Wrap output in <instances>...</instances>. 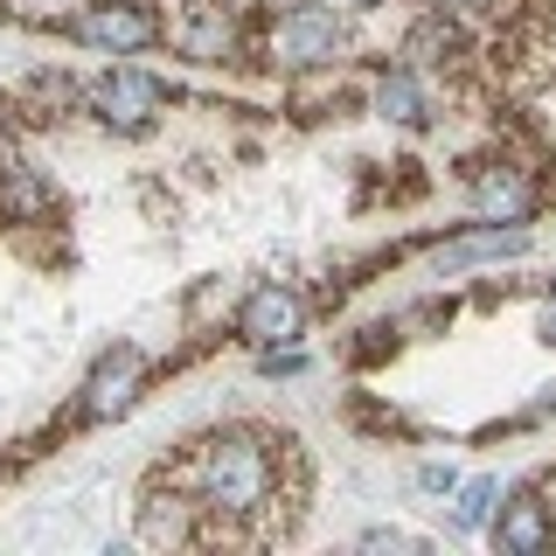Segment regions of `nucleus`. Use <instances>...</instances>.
<instances>
[{"instance_id": "1", "label": "nucleus", "mask_w": 556, "mask_h": 556, "mask_svg": "<svg viewBox=\"0 0 556 556\" xmlns=\"http://www.w3.org/2000/svg\"><path fill=\"white\" fill-rule=\"evenodd\" d=\"M188 486H195V508L216 515V521H251V515H265L271 494H278L271 439H265V431H251V425L202 439V452L188 459Z\"/></svg>"}, {"instance_id": "2", "label": "nucleus", "mask_w": 556, "mask_h": 556, "mask_svg": "<svg viewBox=\"0 0 556 556\" xmlns=\"http://www.w3.org/2000/svg\"><path fill=\"white\" fill-rule=\"evenodd\" d=\"M341 49H348V22L327 0H292L271 22V63H286V70H327V63H341Z\"/></svg>"}, {"instance_id": "3", "label": "nucleus", "mask_w": 556, "mask_h": 556, "mask_svg": "<svg viewBox=\"0 0 556 556\" xmlns=\"http://www.w3.org/2000/svg\"><path fill=\"white\" fill-rule=\"evenodd\" d=\"M63 28L77 35L84 49H98V56H139V49L161 42V14H153L147 0H91V8H77Z\"/></svg>"}, {"instance_id": "4", "label": "nucleus", "mask_w": 556, "mask_h": 556, "mask_svg": "<svg viewBox=\"0 0 556 556\" xmlns=\"http://www.w3.org/2000/svg\"><path fill=\"white\" fill-rule=\"evenodd\" d=\"M84 112H91L104 132H147L153 118L167 112V91L147 70H104V77H91V91H84Z\"/></svg>"}, {"instance_id": "5", "label": "nucleus", "mask_w": 556, "mask_h": 556, "mask_svg": "<svg viewBox=\"0 0 556 556\" xmlns=\"http://www.w3.org/2000/svg\"><path fill=\"white\" fill-rule=\"evenodd\" d=\"M139 396H147V355L139 348H112V355L91 362V376H84V425H112V417H126Z\"/></svg>"}, {"instance_id": "6", "label": "nucleus", "mask_w": 556, "mask_h": 556, "mask_svg": "<svg viewBox=\"0 0 556 556\" xmlns=\"http://www.w3.org/2000/svg\"><path fill=\"white\" fill-rule=\"evenodd\" d=\"M237 334L251 348H300L306 334V300L292 286H257L251 300L237 306Z\"/></svg>"}, {"instance_id": "7", "label": "nucleus", "mask_w": 556, "mask_h": 556, "mask_svg": "<svg viewBox=\"0 0 556 556\" xmlns=\"http://www.w3.org/2000/svg\"><path fill=\"white\" fill-rule=\"evenodd\" d=\"M535 181H529V167L521 161H486L473 174V216L480 223H529L535 216Z\"/></svg>"}, {"instance_id": "8", "label": "nucleus", "mask_w": 556, "mask_h": 556, "mask_svg": "<svg viewBox=\"0 0 556 556\" xmlns=\"http://www.w3.org/2000/svg\"><path fill=\"white\" fill-rule=\"evenodd\" d=\"M486 521H494V543L508 549V556H543V549L556 543V515H549V501L535 494V486L508 494Z\"/></svg>"}, {"instance_id": "9", "label": "nucleus", "mask_w": 556, "mask_h": 556, "mask_svg": "<svg viewBox=\"0 0 556 556\" xmlns=\"http://www.w3.org/2000/svg\"><path fill=\"white\" fill-rule=\"evenodd\" d=\"M369 104H376V118H390V126H404V132H425L431 126V91H425V77H417L410 63L382 70Z\"/></svg>"}, {"instance_id": "10", "label": "nucleus", "mask_w": 556, "mask_h": 556, "mask_svg": "<svg viewBox=\"0 0 556 556\" xmlns=\"http://www.w3.org/2000/svg\"><path fill=\"white\" fill-rule=\"evenodd\" d=\"M529 251V237H521V223H486V230H466L439 243V271H466V265H501V257H521Z\"/></svg>"}, {"instance_id": "11", "label": "nucleus", "mask_w": 556, "mask_h": 556, "mask_svg": "<svg viewBox=\"0 0 556 556\" xmlns=\"http://www.w3.org/2000/svg\"><path fill=\"white\" fill-rule=\"evenodd\" d=\"M404 56H410V70H452V63L466 56V28L452 22V14L425 8V22L404 35Z\"/></svg>"}, {"instance_id": "12", "label": "nucleus", "mask_w": 556, "mask_h": 556, "mask_svg": "<svg viewBox=\"0 0 556 556\" xmlns=\"http://www.w3.org/2000/svg\"><path fill=\"white\" fill-rule=\"evenodd\" d=\"M49 208H56V188H49L35 167L14 161L8 174H0V223H42Z\"/></svg>"}, {"instance_id": "13", "label": "nucleus", "mask_w": 556, "mask_h": 556, "mask_svg": "<svg viewBox=\"0 0 556 556\" xmlns=\"http://www.w3.org/2000/svg\"><path fill=\"white\" fill-rule=\"evenodd\" d=\"M181 56H195V63H230L237 56V22L223 8H195L181 22Z\"/></svg>"}, {"instance_id": "14", "label": "nucleus", "mask_w": 556, "mask_h": 556, "mask_svg": "<svg viewBox=\"0 0 556 556\" xmlns=\"http://www.w3.org/2000/svg\"><path fill=\"white\" fill-rule=\"evenodd\" d=\"M195 501H174V494H153L147 515H139V535L147 543H195V521H188Z\"/></svg>"}, {"instance_id": "15", "label": "nucleus", "mask_w": 556, "mask_h": 556, "mask_svg": "<svg viewBox=\"0 0 556 556\" xmlns=\"http://www.w3.org/2000/svg\"><path fill=\"white\" fill-rule=\"evenodd\" d=\"M494 501H501V486H494V480H466V486H459V529H486Z\"/></svg>"}, {"instance_id": "16", "label": "nucleus", "mask_w": 556, "mask_h": 556, "mask_svg": "<svg viewBox=\"0 0 556 556\" xmlns=\"http://www.w3.org/2000/svg\"><path fill=\"white\" fill-rule=\"evenodd\" d=\"M417 486H425V494H452V486H459V473H452V466H425V473H417Z\"/></svg>"}, {"instance_id": "17", "label": "nucleus", "mask_w": 556, "mask_h": 556, "mask_svg": "<svg viewBox=\"0 0 556 556\" xmlns=\"http://www.w3.org/2000/svg\"><path fill=\"white\" fill-rule=\"evenodd\" d=\"M362 543H369V549H404L410 535H396V529H376V535H362Z\"/></svg>"}, {"instance_id": "18", "label": "nucleus", "mask_w": 556, "mask_h": 556, "mask_svg": "<svg viewBox=\"0 0 556 556\" xmlns=\"http://www.w3.org/2000/svg\"><path fill=\"white\" fill-rule=\"evenodd\" d=\"M425 8H439V14H459V8H486V0H425Z\"/></svg>"}, {"instance_id": "19", "label": "nucleus", "mask_w": 556, "mask_h": 556, "mask_svg": "<svg viewBox=\"0 0 556 556\" xmlns=\"http://www.w3.org/2000/svg\"><path fill=\"white\" fill-rule=\"evenodd\" d=\"M543 341H549V348H556V300H549V306H543Z\"/></svg>"}, {"instance_id": "20", "label": "nucleus", "mask_w": 556, "mask_h": 556, "mask_svg": "<svg viewBox=\"0 0 556 556\" xmlns=\"http://www.w3.org/2000/svg\"><path fill=\"white\" fill-rule=\"evenodd\" d=\"M355 8H376V0H355Z\"/></svg>"}]
</instances>
